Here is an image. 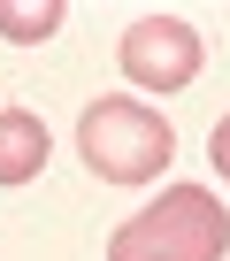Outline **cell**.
Instances as JSON below:
<instances>
[{
	"mask_svg": "<svg viewBox=\"0 0 230 261\" xmlns=\"http://www.w3.org/2000/svg\"><path fill=\"white\" fill-rule=\"evenodd\" d=\"M46 169V123L31 108H0V185H31Z\"/></svg>",
	"mask_w": 230,
	"mask_h": 261,
	"instance_id": "cell-4",
	"label": "cell"
},
{
	"mask_svg": "<svg viewBox=\"0 0 230 261\" xmlns=\"http://www.w3.org/2000/svg\"><path fill=\"white\" fill-rule=\"evenodd\" d=\"M222 253H230V215L207 185H169L107 238V261H222Z\"/></svg>",
	"mask_w": 230,
	"mask_h": 261,
	"instance_id": "cell-1",
	"label": "cell"
},
{
	"mask_svg": "<svg viewBox=\"0 0 230 261\" xmlns=\"http://www.w3.org/2000/svg\"><path fill=\"white\" fill-rule=\"evenodd\" d=\"M123 77L146 92H184L199 77V31L177 16H138L123 31Z\"/></svg>",
	"mask_w": 230,
	"mask_h": 261,
	"instance_id": "cell-3",
	"label": "cell"
},
{
	"mask_svg": "<svg viewBox=\"0 0 230 261\" xmlns=\"http://www.w3.org/2000/svg\"><path fill=\"white\" fill-rule=\"evenodd\" d=\"M207 162H215V169H222V185H230V115L215 123V139H207Z\"/></svg>",
	"mask_w": 230,
	"mask_h": 261,
	"instance_id": "cell-6",
	"label": "cell"
},
{
	"mask_svg": "<svg viewBox=\"0 0 230 261\" xmlns=\"http://www.w3.org/2000/svg\"><path fill=\"white\" fill-rule=\"evenodd\" d=\"M77 154L92 162V177L107 185H146L169 169L177 154V130L146 108V100H92L77 115Z\"/></svg>",
	"mask_w": 230,
	"mask_h": 261,
	"instance_id": "cell-2",
	"label": "cell"
},
{
	"mask_svg": "<svg viewBox=\"0 0 230 261\" xmlns=\"http://www.w3.org/2000/svg\"><path fill=\"white\" fill-rule=\"evenodd\" d=\"M0 31H8L16 46H31V39L62 31V0H39V8H23V0H0Z\"/></svg>",
	"mask_w": 230,
	"mask_h": 261,
	"instance_id": "cell-5",
	"label": "cell"
}]
</instances>
